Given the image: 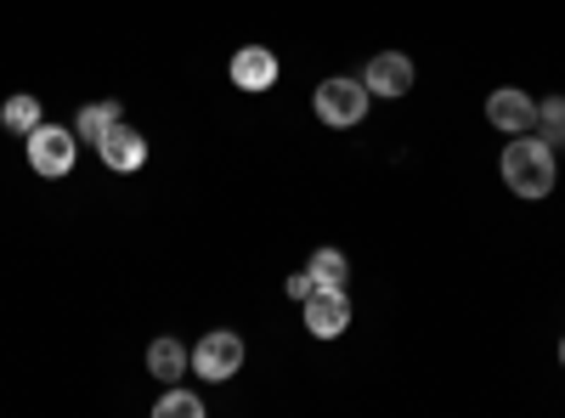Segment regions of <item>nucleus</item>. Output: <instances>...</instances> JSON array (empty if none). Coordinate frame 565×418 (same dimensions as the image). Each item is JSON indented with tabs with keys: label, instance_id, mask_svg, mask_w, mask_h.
Returning a JSON list of instances; mask_svg holds the SVG:
<instances>
[{
	"label": "nucleus",
	"instance_id": "f257e3e1",
	"mask_svg": "<svg viewBox=\"0 0 565 418\" xmlns=\"http://www.w3.org/2000/svg\"><path fill=\"white\" fill-rule=\"evenodd\" d=\"M498 170H503V181H509V193L514 199H526V204H537V199H548L554 193V181H559V159H554V148L543 142V136H514V142L503 148V159H498Z\"/></svg>",
	"mask_w": 565,
	"mask_h": 418
},
{
	"label": "nucleus",
	"instance_id": "f03ea898",
	"mask_svg": "<svg viewBox=\"0 0 565 418\" xmlns=\"http://www.w3.org/2000/svg\"><path fill=\"white\" fill-rule=\"evenodd\" d=\"M74 159H79V136H74V125H34L29 130V170L34 175H45V181H57V175H68L74 170Z\"/></svg>",
	"mask_w": 565,
	"mask_h": 418
},
{
	"label": "nucleus",
	"instance_id": "7ed1b4c3",
	"mask_svg": "<svg viewBox=\"0 0 565 418\" xmlns=\"http://www.w3.org/2000/svg\"><path fill=\"white\" fill-rule=\"evenodd\" d=\"M311 108H317L322 125L351 130V125L367 119V85H362V79H322L317 97H311Z\"/></svg>",
	"mask_w": 565,
	"mask_h": 418
},
{
	"label": "nucleus",
	"instance_id": "20e7f679",
	"mask_svg": "<svg viewBox=\"0 0 565 418\" xmlns=\"http://www.w3.org/2000/svg\"><path fill=\"white\" fill-rule=\"evenodd\" d=\"M238 367H244V340L232 334V329H210V334L193 345V374L210 379V385L238 379Z\"/></svg>",
	"mask_w": 565,
	"mask_h": 418
},
{
	"label": "nucleus",
	"instance_id": "39448f33",
	"mask_svg": "<svg viewBox=\"0 0 565 418\" xmlns=\"http://www.w3.org/2000/svg\"><path fill=\"white\" fill-rule=\"evenodd\" d=\"M351 329V300H345V289H317L311 300H306V334L311 340H340Z\"/></svg>",
	"mask_w": 565,
	"mask_h": 418
},
{
	"label": "nucleus",
	"instance_id": "423d86ee",
	"mask_svg": "<svg viewBox=\"0 0 565 418\" xmlns=\"http://www.w3.org/2000/svg\"><path fill=\"white\" fill-rule=\"evenodd\" d=\"M487 119L503 136H526V130H537V103L526 97V90L503 85V90H492V97H487Z\"/></svg>",
	"mask_w": 565,
	"mask_h": 418
},
{
	"label": "nucleus",
	"instance_id": "0eeeda50",
	"mask_svg": "<svg viewBox=\"0 0 565 418\" xmlns=\"http://www.w3.org/2000/svg\"><path fill=\"white\" fill-rule=\"evenodd\" d=\"M362 85H367V97H407L413 90V63L402 52H380L362 68Z\"/></svg>",
	"mask_w": 565,
	"mask_h": 418
},
{
	"label": "nucleus",
	"instance_id": "6e6552de",
	"mask_svg": "<svg viewBox=\"0 0 565 418\" xmlns=\"http://www.w3.org/2000/svg\"><path fill=\"white\" fill-rule=\"evenodd\" d=\"M97 153H103V164H108V170L130 175V170L148 164V136H141L136 125H125V119H119V125L103 136V148H97Z\"/></svg>",
	"mask_w": 565,
	"mask_h": 418
},
{
	"label": "nucleus",
	"instance_id": "1a4fd4ad",
	"mask_svg": "<svg viewBox=\"0 0 565 418\" xmlns=\"http://www.w3.org/2000/svg\"><path fill=\"white\" fill-rule=\"evenodd\" d=\"M232 85L238 90H271L277 85V57L266 45H238L232 52Z\"/></svg>",
	"mask_w": 565,
	"mask_h": 418
},
{
	"label": "nucleus",
	"instance_id": "9d476101",
	"mask_svg": "<svg viewBox=\"0 0 565 418\" xmlns=\"http://www.w3.org/2000/svg\"><path fill=\"white\" fill-rule=\"evenodd\" d=\"M186 367H193V351H186L181 340L159 334V340L148 345V374H153L159 385H175V379H186Z\"/></svg>",
	"mask_w": 565,
	"mask_h": 418
},
{
	"label": "nucleus",
	"instance_id": "9b49d317",
	"mask_svg": "<svg viewBox=\"0 0 565 418\" xmlns=\"http://www.w3.org/2000/svg\"><path fill=\"white\" fill-rule=\"evenodd\" d=\"M119 125V103H85L79 119H74V136L85 148H103V136Z\"/></svg>",
	"mask_w": 565,
	"mask_h": 418
},
{
	"label": "nucleus",
	"instance_id": "f8f14e48",
	"mask_svg": "<svg viewBox=\"0 0 565 418\" xmlns=\"http://www.w3.org/2000/svg\"><path fill=\"white\" fill-rule=\"evenodd\" d=\"M306 271H311V283H317V289H345L351 260H345L340 249H317V255L306 260Z\"/></svg>",
	"mask_w": 565,
	"mask_h": 418
},
{
	"label": "nucleus",
	"instance_id": "ddd939ff",
	"mask_svg": "<svg viewBox=\"0 0 565 418\" xmlns=\"http://www.w3.org/2000/svg\"><path fill=\"white\" fill-rule=\"evenodd\" d=\"M0 125H7L12 136H29L34 125H45V114H40V103L29 97V90H18V97L0 103Z\"/></svg>",
	"mask_w": 565,
	"mask_h": 418
},
{
	"label": "nucleus",
	"instance_id": "4468645a",
	"mask_svg": "<svg viewBox=\"0 0 565 418\" xmlns=\"http://www.w3.org/2000/svg\"><path fill=\"white\" fill-rule=\"evenodd\" d=\"M153 418H204V401L193 396V390H164L159 401H153Z\"/></svg>",
	"mask_w": 565,
	"mask_h": 418
},
{
	"label": "nucleus",
	"instance_id": "2eb2a0df",
	"mask_svg": "<svg viewBox=\"0 0 565 418\" xmlns=\"http://www.w3.org/2000/svg\"><path fill=\"white\" fill-rule=\"evenodd\" d=\"M537 130H543V142H548V148H565V97L537 103Z\"/></svg>",
	"mask_w": 565,
	"mask_h": 418
},
{
	"label": "nucleus",
	"instance_id": "dca6fc26",
	"mask_svg": "<svg viewBox=\"0 0 565 418\" xmlns=\"http://www.w3.org/2000/svg\"><path fill=\"white\" fill-rule=\"evenodd\" d=\"M282 294H289V300H300V306H306V300L317 294V283H311V271H295L289 283H282Z\"/></svg>",
	"mask_w": 565,
	"mask_h": 418
},
{
	"label": "nucleus",
	"instance_id": "f3484780",
	"mask_svg": "<svg viewBox=\"0 0 565 418\" xmlns=\"http://www.w3.org/2000/svg\"><path fill=\"white\" fill-rule=\"evenodd\" d=\"M559 362H565V340H559Z\"/></svg>",
	"mask_w": 565,
	"mask_h": 418
}]
</instances>
